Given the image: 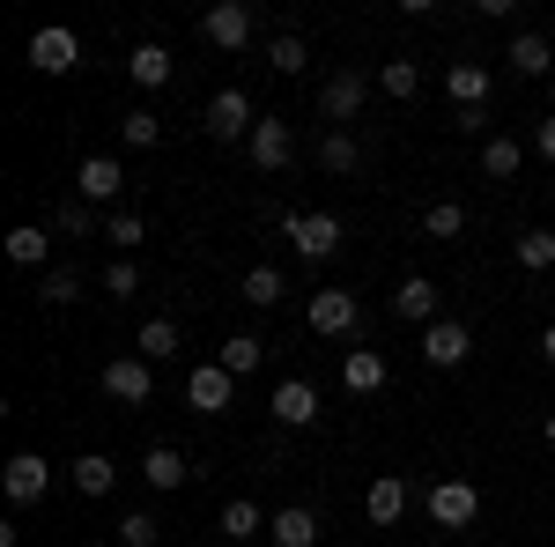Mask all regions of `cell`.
Here are the masks:
<instances>
[{"label": "cell", "mask_w": 555, "mask_h": 547, "mask_svg": "<svg viewBox=\"0 0 555 547\" xmlns=\"http://www.w3.org/2000/svg\"><path fill=\"white\" fill-rule=\"evenodd\" d=\"M423 510H429V525H437V533H467L474 518H481V489H474L467 473H444V481H429Z\"/></svg>", "instance_id": "cell-1"}, {"label": "cell", "mask_w": 555, "mask_h": 547, "mask_svg": "<svg viewBox=\"0 0 555 547\" xmlns=\"http://www.w3.org/2000/svg\"><path fill=\"white\" fill-rule=\"evenodd\" d=\"M282 237H289V245H297V259H311V266H326V259L348 245L341 214H297V208H282Z\"/></svg>", "instance_id": "cell-2"}, {"label": "cell", "mask_w": 555, "mask_h": 547, "mask_svg": "<svg viewBox=\"0 0 555 547\" xmlns=\"http://www.w3.org/2000/svg\"><path fill=\"white\" fill-rule=\"evenodd\" d=\"M201 127H208V141H222V148H230V141H253V96H245V89H215L208 96V112H201Z\"/></svg>", "instance_id": "cell-3"}, {"label": "cell", "mask_w": 555, "mask_h": 547, "mask_svg": "<svg viewBox=\"0 0 555 547\" xmlns=\"http://www.w3.org/2000/svg\"><path fill=\"white\" fill-rule=\"evenodd\" d=\"M149 392H156V363H149V355H112V363H104V400L149 407Z\"/></svg>", "instance_id": "cell-4"}, {"label": "cell", "mask_w": 555, "mask_h": 547, "mask_svg": "<svg viewBox=\"0 0 555 547\" xmlns=\"http://www.w3.org/2000/svg\"><path fill=\"white\" fill-rule=\"evenodd\" d=\"M230 400H237V378L222 363H193L185 370V407L193 415H230Z\"/></svg>", "instance_id": "cell-5"}, {"label": "cell", "mask_w": 555, "mask_h": 547, "mask_svg": "<svg viewBox=\"0 0 555 547\" xmlns=\"http://www.w3.org/2000/svg\"><path fill=\"white\" fill-rule=\"evenodd\" d=\"M201 38H208L215 52H245V44H253V8H245V0H215L208 15H201Z\"/></svg>", "instance_id": "cell-6"}, {"label": "cell", "mask_w": 555, "mask_h": 547, "mask_svg": "<svg viewBox=\"0 0 555 547\" xmlns=\"http://www.w3.org/2000/svg\"><path fill=\"white\" fill-rule=\"evenodd\" d=\"M304 318H311V334L341 340V334H356V326H363V303H356L348 289H319L311 303H304Z\"/></svg>", "instance_id": "cell-7"}, {"label": "cell", "mask_w": 555, "mask_h": 547, "mask_svg": "<svg viewBox=\"0 0 555 547\" xmlns=\"http://www.w3.org/2000/svg\"><path fill=\"white\" fill-rule=\"evenodd\" d=\"M474 355V334L460 326V318H437V326H423V363L429 370H460Z\"/></svg>", "instance_id": "cell-8"}, {"label": "cell", "mask_w": 555, "mask_h": 547, "mask_svg": "<svg viewBox=\"0 0 555 547\" xmlns=\"http://www.w3.org/2000/svg\"><path fill=\"white\" fill-rule=\"evenodd\" d=\"M127 193V170L112 164V156H82V170H75V200H89V208H112Z\"/></svg>", "instance_id": "cell-9"}, {"label": "cell", "mask_w": 555, "mask_h": 547, "mask_svg": "<svg viewBox=\"0 0 555 547\" xmlns=\"http://www.w3.org/2000/svg\"><path fill=\"white\" fill-rule=\"evenodd\" d=\"M30 67H38V75H75V67H82V38L60 30V23L38 30V38H30Z\"/></svg>", "instance_id": "cell-10"}, {"label": "cell", "mask_w": 555, "mask_h": 547, "mask_svg": "<svg viewBox=\"0 0 555 547\" xmlns=\"http://www.w3.org/2000/svg\"><path fill=\"white\" fill-rule=\"evenodd\" d=\"M245 156H253V170H289V156H297V133H289V119H259L253 141H245Z\"/></svg>", "instance_id": "cell-11"}, {"label": "cell", "mask_w": 555, "mask_h": 547, "mask_svg": "<svg viewBox=\"0 0 555 547\" xmlns=\"http://www.w3.org/2000/svg\"><path fill=\"white\" fill-rule=\"evenodd\" d=\"M0 489H8V504H38L44 489H52V466L38 452H15V459L0 466Z\"/></svg>", "instance_id": "cell-12"}, {"label": "cell", "mask_w": 555, "mask_h": 547, "mask_svg": "<svg viewBox=\"0 0 555 547\" xmlns=\"http://www.w3.org/2000/svg\"><path fill=\"white\" fill-rule=\"evenodd\" d=\"M415 504V489H408V473H378L371 489H363V510H371V525H400Z\"/></svg>", "instance_id": "cell-13"}, {"label": "cell", "mask_w": 555, "mask_h": 547, "mask_svg": "<svg viewBox=\"0 0 555 547\" xmlns=\"http://www.w3.org/2000/svg\"><path fill=\"white\" fill-rule=\"evenodd\" d=\"M444 96H452V112H481L489 104V67L481 60H452L444 67Z\"/></svg>", "instance_id": "cell-14"}, {"label": "cell", "mask_w": 555, "mask_h": 547, "mask_svg": "<svg viewBox=\"0 0 555 547\" xmlns=\"http://www.w3.org/2000/svg\"><path fill=\"white\" fill-rule=\"evenodd\" d=\"M363 96H371V75H356V67H341L334 82L319 89V112H326V119L341 127V119H356V112H363Z\"/></svg>", "instance_id": "cell-15"}, {"label": "cell", "mask_w": 555, "mask_h": 547, "mask_svg": "<svg viewBox=\"0 0 555 547\" xmlns=\"http://www.w3.org/2000/svg\"><path fill=\"white\" fill-rule=\"evenodd\" d=\"M274 421H282V429H311V421H319V385L282 378L274 385Z\"/></svg>", "instance_id": "cell-16"}, {"label": "cell", "mask_w": 555, "mask_h": 547, "mask_svg": "<svg viewBox=\"0 0 555 547\" xmlns=\"http://www.w3.org/2000/svg\"><path fill=\"white\" fill-rule=\"evenodd\" d=\"M392 318H408V326H437V282H429V274H408V282L392 289Z\"/></svg>", "instance_id": "cell-17"}, {"label": "cell", "mask_w": 555, "mask_h": 547, "mask_svg": "<svg viewBox=\"0 0 555 547\" xmlns=\"http://www.w3.org/2000/svg\"><path fill=\"white\" fill-rule=\"evenodd\" d=\"M267 541H274V547H319V510L282 504L274 518H267Z\"/></svg>", "instance_id": "cell-18"}, {"label": "cell", "mask_w": 555, "mask_h": 547, "mask_svg": "<svg viewBox=\"0 0 555 547\" xmlns=\"http://www.w3.org/2000/svg\"><path fill=\"white\" fill-rule=\"evenodd\" d=\"M141 481H149L156 496H171V489H185V481H193V466H185V452H171V444H149V459H141Z\"/></svg>", "instance_id": "cell-19"}, {"label": "cell", "mask_w": 555, "mask_h": 547, "mask_svg": "<svg viewBox=\"0 0 555 547\" xmlns=\"http://www.w3.org/2000/svg\"><path fill=\"white\" fill-rule=\"evenodd\" d=\"M341 385L356 392V400L385 392V355H378V348H348V355H341Z\"/></svg>", "instance_id": "cell-20"}, {"label": "cell", "mask_w": 555, "mask_h": 547, "mask_svg": "<svg viewBox=\"0 0 555 547\" xmlns=\"http://www.w3.org/2000/svg\"><path fill=\"white\" fill-rule=\"evenodd\" d=\"M67 481H75L82 496H112V489H119V466L104 459V452H82V459L67 466Z\"/></svg>", "instance_id": "cell-21"}, {"label": "cell", "mask_w": 555, "mask_h": 547, "mask_svg": "<svg viewBox=\"0 0 555 547\" xmlns=\"http://www.w3.org/2000/svg\"><path fill=\"white\" fill-rule=\"evenodd\" d=\"M504 60H512L518 75L533 82V75H548V67H555V44L541 38V30H518V38H512V52H504Z\"/></svg>", "instance_id": "cell-22"}, {"label": "cell", "mask_w": 555, "mask_h": 547, "mask_svg": "<svg viewBox=\"0 0 555 547\" xmlns=\"http://www.w3.org/2000/svg\"><path fill=\"white\" fill-rule=\"evenodd\" d=\"M127 75H133V89H164L171 82V52H164V44H133Z\"/></svg>", "instance_id": "cell-23"}, {"label": "cell", "mask_w": 555, "mask_h": 547, "mask_svg": "<svg viewBox=\"0 0 555 547\" xmlns=\"http://www.w3.org/2000/svg\"><path fill=\"white\" fill-rule=\"evenodd\" d=\"M253 533H267V510L253 496H230L222 504V541H253Z\"/></svg>", "instance_id": "cell-24"}, {"label": "cell", "mask_w": 555, "mask_h": 547, "mask_svg": "<svg viewBox=\"0 0 555 547\" xmlns=\"http://www.w3.org/2000/svg\"><path fill=\"white\" fill-rule=\"evenodd\" d=\"M237 303H253V311H274V303H282V274H274V266H245V282H237Z\"/></svg>", "instance_id": "cell-25"}, {"label": "cell", "mask_w": 555, "mask_h": 547, "mask_svg": "<svg viewBox=\"0 0 555 547\" xmlns=\"http://www.w3.org/2000/svg\"><path fill=\"white\" fill-rule=\"evenodd\" d=\"M356 164H363V148H356V133H348V127H334L326 141H319V170H334V178H348Z\"/></svg>", "instance_id": "cell-26"}, {"label": "cell", "mask_w": 555, "mask_h": 547, "mask_svg": "<svg viewBox=\"0 0 555 547\" xmlns=\"http://www.w3.org/2000/svg\"><path fill=\"white\" fill-rule=\"evenodd\" d=\"M215 363H222L230 378H253L259 363H267V348H259L253 334H230V340H222V355H215Z\"/></svg>", "instance_id": "cell-27"}, {"label": "cell", "mask_w": 555, "mask_h": 547, "mask_svg": "<svg viewBox=\"0 0 555 547\" xmlns=\"http://www.w3.org/2000/svg\"><path fill=\"white\" fill-rule=\"evenodd\" d=\"M104 245H119V252H141V245H149V222H141L133 208H112V214H104Z\"/></svg>", "instance_id": "cell-28"}, {"label": "cell", "mask_w": 555, "mask_h": 547, "mask_svg": "<svg viewBox=\"0 0 555 547\" xmlns=\"http://www.w3.org/2000/svg\"><path fill=\"white\" fill-rule=\"evenodd\" d=\"M267 67H274V75H304V67H311V52H304L297 30H274V38H267Z\"/></svg>", "instance_id": "cell-29"}, {"label": "cell", "mask_w": 555, "mask_h": 547, "mask_svg": "<svg viewBox=\"0 0 555 547\" xmlns=\"http://www.w3.org/2000/svg\"><path fill=\"white\" fill-rule=\"evenodd\" d=\"M44 252H52V237H44L38 222H15V230H8V259H15V266H44Z\"/></svg>", "instance_id": "cell-30"}, {"label": "cell", "mask_w": 555, "mask_h": 547, "mask_svg": "<svg viewBox=\"0 0 555 547\" xmlns=\"http://www.w3.org/2000/svg\"><path fill=\"white\" fill-rule=\"evenodd\" d=\"M518 266H526V274H548L555 266V230H518Z\"/></svg>", "instance_id": "cell-31"}, {"label": "cell", "mask_w": 555, "mask_h": 547, "mask_svg": "<svg viewBox=\"0 0 555 547\" xmlns=\"http://www.w3.org/2000/svg\"><path fill=\"white\" fill-rule=\"evenodd\" d=\"M378 89L392 96V104H408V96L423 89V67H415V60H385V67H378Z\"/></svg>", "instance_id": "cell-32"}, {"label": "cell", "mask_w": 555, "mask_h": 547, "mask_svg": "<svg viewBox=\"0 0 555 547\" xmlns=\"http://www.w3.org/2000/svg\"><path fill=\"white\" fill-rule=\"evenodd\" d=\"M518 164H526V148H518L512 133H496V141H481V170H489V178H518Z\"/></svg>", "instance_id": "cell-33"}, {"label": "cell", "mask_w": 555, "mask_h": 547, "mask_svg": "<svg viewBox=\"0 0 555 547\" xmlns=\"http://www.w3.org/2000/svg\"><path fill=\"white\" fill-rule=\"evenodd\" d=\"M133 348H141L149 363H171V355H178V326H171V318H149V326L133 334Z\"/></svg>", "instance_id": "cell-34"}, {"label": "cell", "mask_w": 555, "mask_h": 547, "mask_svg": "<svg viewBox=\"0 0 555 547\" xmlns=\"http://www.w3.org/2000/svg\"><path fill=\"white\" fill-rule=\"evenodd\" d=\"M119 141H127V148H156V141H164V119H156V112H141V104H133L127 119H119Z\"/></svg>", "instance_id": "cell-35"}, {"label": "cell", "mask_w": 555, "mask_h": 547, "mask_svg": "<svg viewBox=\"0 0 555 547\" xmlns=\"http://www.w3.org/2000/svg\"><path fill=\"white\" fill-rule=\"evenodd\" d=\"M423 230H429V237H460V230H467V208H460V200H429Z\"/></svg>", "instance_id": "cell-36"}, {"label": "cell", "mask_w": 555, "mask_h": 547, "mask_svg": "<svg viewBox=\"0 0 555 547\" xmlns=\"http://www.w3.org/2000/svg\"><path fill=\"white\" fill-rule=\"evenodd\" d=\"M119 541H127V547H156V541H164L156 510H127V518H119Z\"/></svg>", "instance_id": "cell-37"}, {"label": "cell", "mask_w": 555, "mask_h": 547, "mask_svg": "<svg viewBox=\"0 0 555 547\" xmlns=\"http://www.w3.org/2000/svg\"><path fill=\"white\" fill-rule=\"evenodd\" d=\"M52 222H60L67 237H96V208H89V200H60V208H52Z\"/></svg>", "instance_id": "cell-38"}, {"label": "cell", "mask_w": 555, "mask_h": 547, "mask_svg": "<svg viewBox=\"0 0 555 547\" xmlns=\"http://www.w3.org/2000/svg\"><path fill=\"white\" fill-rule=\"evenodd\" d=\"M38 296H44V303H75V296H82V274H67V266H52V274L38 282Z\"/></svg>", "instance_id": "cell-39"}, {"label": "cell", "mask_w": 555, "mask_h": 547, "mask_svg": "<svg viewBox=\"0 0 555 547\" xmlns=\"http://www.w3.org/2000/svg\"><path fill=\"white\" fill-rule=\"evenodd\" d=\"M141 289V266H133V259H112V266H104V296H133Z\"/></svg>", "instance_id": "cell-40"}, {"label": "cell", "mask_w": 555, "mask_h": 547, "mask_svg": "<svg viewBox=\"0 0 555 547\" xmlns=\"http://www.w3.org/2000/svg\"><path fill=\"white\" fill-rule=\"evenodd\" d=\"M533 148H541V156L555 164V112H541V127H533Z\"/></svg>", "instance_id": "cell-41"}, {"label": "cell", "mask_w": 555, "mask_h": 547, "mask_svg": "<svg viewBox=\"0 0 555 547\" xmlns=\"http://www.w3.org/2000/svg\"><path fill=\"white\" fill-rule=\"evenodd\" d=\"M541 355H548V363H555V326H548V334H541Z\"/></svg>", "instance_id": "cell-42"}, {"label": "cell", "mask_w": 555, "mask_h": 547, "mask_svg": "<svg viewBox=\"0 0 555 547\" xmlns=\"http://www.w3.org/2000/svg\"><path fill=\"white\" fill-rule=\"evenodd\" d=\"M541 437H548V444H555V415H548V421H541Z\"/></svg>", "instance_id": "cell-43"}]
</instances>
